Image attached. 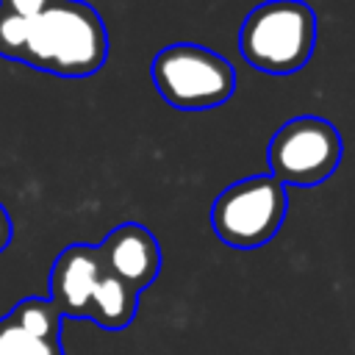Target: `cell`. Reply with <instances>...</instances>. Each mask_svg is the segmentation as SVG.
Masks as SVG:
<instances>
[{"label":"cell","mask_w":355,"mask_h":355,"mask_svg":"<svg viewBox=\"0 0 355 355\" xmlns=\"http://www.w3.org/2000/svg\"><path fill=\"white\" fill-rule=\"evenodd\" d=\"M316 11L305 0H266L239 28L241 58L266 75L300 72L316 47Z\"/></svg>","instance_id":"cell-3"},{"label":"cell","mask_w":355,"mask_h":355,"mask_svg":"<svg viewBox=\"0 0 355 355\" xmlns=\"http://www.w3.org/2000/svg\"><path fill=\"white\" fill-rule=\"evenodd\" d=\"M58 0H0V11H11V14H19V17H36L42 14L44 8L55 6Z\"/></svg>","instance_id":"cell-9"},{"label":"cell","mask_w":355,"mask_h":355,"mask_svg":"<svg viewBox=\"0 0 355 355\" xmlns=\"http://www.w3.org/2000/svg\"><path fill=\"white\" fill-rule=\"evenodd\" d=\"M286 211V186L269 172L252 175L216 194L211 205V227L222 244L233 250H255L277 236Z\"/></svg>","instance_id":"cell-5"},{"label":"cell","mask_w":355,"mask_h":355,"mask_svg":"<svg viewBox=\"0 0 355 355\" xmlns=\"http://www.w3.org/2000/svg\"><path fill=\"white\" fill-rule=\"evenodd\" d=\"M11 236H14V225H11V216H8L6 205L0 202V252L11 244Z\"/></svg>","instance_id":"cell-10"},{"label":"cell","mask_w":355,"mask_h":355,"mask_svg":"<svg viewBox=\"0 0 355 355\" xmlns=\"http://www.w3.org/2000/svg\"><path fill=\"white\" fill-rule=\"evenodd\" d=\"M64 316L47 297H25L0 316V355H64Z\"/></svg>","instance_id":"cell-7"},{"label":"cell","mask_w":355,"mask_h":355,"mask_svg":"<svg viewBox=\"0 0 355 355\" xmlns=\"http://www.w3.org/2000/svg\"><path fill=\"white\" fill-rule=\"evenodd\" d=\"M158 94L180 111H205L227 103L236 92L233 64L194 42L166 44L150 64Z\"/></svg>","instance_id":"cell-4"},{"label":"cell","mask_w":355,"mask_h":355,"mask_svg":"<svg viewBox=\"0 0 355 355\" xmlns=\"http://www.w3.org/2000/svg\"><path fill=\"white\" fill-rule=\"evenodd\" d=\"M108 58L103 17L83 0H58L31 17L19 61L58 78H89Z\"/></svg>","instance_id":"cell-2"},{"label":"cell","mask_w":355,"mask_h":355,"mask_svg":"<svg viewBox=\"0 0 355 355\" xmlns=\"http://www.w3.org/2000/svg\"><path fill=\"white\" fill-rule=\"evenodd\" d=\"M344 155L341 133L333 122L302 114L283 122L269 139V175L283 186H319L333 178Z\"/></svg>","instance_id":"cell-6"},{"label":"cell","mask_w":355,"mask_h":355,"mask_svg":"<svg viewBox=\"0 0 355 355\" xmlns=\"http://www.w3.org/2000/svg\"><path fill=\"white\" fill-rule=\"evenodd\" d=\"M100 258L105 269L128 283L133 291H144L161 272V244L158 239L139 222L116 225L100 244Z\"/></svg>","instance_id":"cell-8"},{"label":"cell","mask_w":355,"mask_h":355,"mask_svg":"<svg viewBox=\"0 0 355 355\" xmlns=\"http://www.w3.org/2000/svg\"><path fill=\"white\" fill-rule=\"evenodd\" d=\"M67 319H92L103 330H125L139 311V291L114 277L97 244H69L50 269V297Z\"/></svg>","instance_id":"cell-1"}]
</instances>
